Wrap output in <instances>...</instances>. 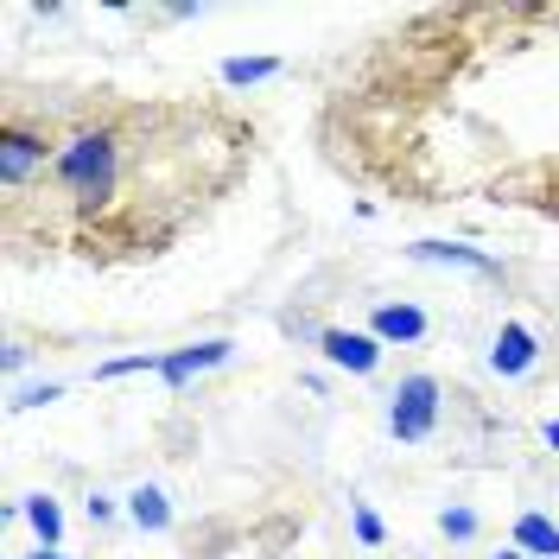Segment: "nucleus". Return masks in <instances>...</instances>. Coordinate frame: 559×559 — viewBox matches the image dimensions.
Segmentation results:
<instances>
[{"label":"nucleus","instance_id":"1","mask_svg":"<svg viewBox=\"0 0 559 559\" xmlns=\"http://www.w3.org/2000/svg\"><path fill=\"white\" fill-rule=\"evenodd\" d=\"M324 166L394 204L559 223V0H457L388 20L318 103Z\"/></svg>","mask_w":559,"mask_h":559},{"label":"nucleus","instance_id":"2","mask_svg":"<svg viewBox=\"0 0 559 559\" xmlns=\"http://www.w3.org/2000/svg\"><path fill=\"white\" fill-rule=\"evenodd\" d=\"M51 128V166L26 191L0 198L13 261H159L242 191L261 140L254 115L223 96H96Z\"/></svg>","mask_w":559,"mask_h":559},{"label":"nucleus","instance_id":"3","mask_svg":"<svg viewBox=\"0 0 559 559\" xmlns=\"http://www.w3.org/2000/svg\"><path fill=\"white\" fill-rule=\"evenodd\" d=\"M439 376H401V388L388 394V426H394V439L401 445H426L432 439V426H439Z\"/></svg>","mask_w":559,"mask_h":559},{"label":"nucleus","instance_id":"4","mask_svg":"<svg viewBox=\"0 0 559 559\" xmlns=\"http://www.w3.org/2000/svg\"><path fill=\"white\" fill-rule=\"evenodd\" d=\"M318 349H324L337 369H349V376H369V369L382 362V344H376L369 331H318Z\"/></svg>","mask_w":559,"mask_h":559},{"label":"nucleus","instance_id":"5","mask_svg":"<svg viewBox=\"0 0 559 559\" xmlns=\"http://www.w3.org/2000/svg\"><path fill=\"white\" fill-rule=\"evenodd\" d=\"M229 337H210V344H191V349H173L166 362H159V376H166V388H185L191 376H204V369H216V362H229Z\"/></svg>","mask_w":559,"mask_h":559},{"label":"nucleus","instance_id":"6","mask_svg":"<svg viewBox=\"0 0 559 559\" xmlns=\"http://www.w3.org/2000/svg\"><path fill=\"white\" fill-rule=\"evenodd\" d=\"M534 356H540L534 331H527V324H502V331H496V344H489V369H496V376H527V369H534Z\"/></svg>","mask_w":559,"mask_h":559},{"label":"nucleus","instance_id":"7","mask_svg":"<svg viewBox=\"0 0 559 559\" xmlns=\"http://www.w3.org/2000/svg\"><path fill=\"white\" fill-rule=\"evenodd\" d=\"M369 337H376V344H419V337H426V312H419V306H376Z\"/></svg>","mask_w":559,"mask_h":559},{"label":"nucleus","instance_id":"8","mask_svg":"<svg viewBox=\"0 0 559 559\" xmlns=\"http://www.w3.org/2000/svg\"><path fill=\"white\" fill-rule=\"evenodd\" d=\"M407 254H414V261H452V267H477V274H502V261H489L484 248H464V242H414Z\"/></svg>","mask_w":559,"mask_h":559},{"label":"nucleus","instance_id":"9","mask_svg":"<svg viewBox=\"0 0 559 559\" xmlns=\"http://www.w3.org/2000/svg\"><path fill=\"white\" fill-rule=\"evenodd\" d=\"M515 554H534V559H559V527L547 515H515Z\"/></svg>","mask_w":559,"mask_h":559},{"label":"nucleus","instance_id":"10","mask_svg":"<svg viewBox=\"0 0 559 559\" xmlns=\"http://www.w3.org/2000/svg\"><path fill=\"white\" fill-rule=\"evenodd\" d=\"M128 515H134L140 534H166V527H173V509H166L159 489H134V496H128Z\"/></svg>","mask_w":559,"mask_h":559},{"label":"nucleus","instance_id":"11","mask_svg":"<svg viewBox=\"0 0 559 559\" xmlns=\"http://www.w3.org/2000/svg\"><path fill=\"white\" fill-rule=\"evenodd\" d=\"M26 522H33V534L45 540V554H58V540H64V515H58L51 496H26Z\"/></svg>","mask_w":559,"mask_h":559},{"label":"nucleus","instance_id":"12","mask_svg":"<svg viewBox=\"0 0 559 559\" xmlns=\"http://www.w3.org/2000/svg\"><path fill=\"white\" fill-rule=\"evenodd\" d=\"M274 58H229V64H223V83H229V90H242V83H261V76H274Z\"/></svg>","mask_w":559,"mask_h":559},{"label":"nucleus","instance_id":"13","mask_svg":"<svg viewBox=\"0 0 559 559\" xmlns=\"http://www.w3.org/2000/svg\"><path fill=\"white\" fill-rule=\"evenodd\" d=\"M349 522H356V540H362V547H382V522H376L369 502H349Z\"/></svg>","mask_w":559,"mask_h":559},{"label":"nucleus","instance_id":"14","mask_svg":"<svg viewBox=\"0 0 559 559\" xmlns=\"http://www.w3.org/2000/svg\"><path fill=\"white\" fill-rule=\"evenodd\" d=\"M439 527H445L452 540H471V534H477V515H471V509H445V515H439Z\"/></svg>","mask_w":559,"mask_h":559},{"label":"nucleus","instance_id":"15","mask_svg":"<svg viewBox=\"0 0 559 559\" xmlns=\"http://www.w3.org/2000/svg\"><path fill=\"white\" fill-rule=\"evenodd\" d=\"M547 445L559 452V419H547Z\"/></svg>","mask_w":559,"mask_h":559},{"label":"nucleus","instance_id":"16","mask_svg":"<svg viewBox=\"0 0 559 559\" xmlns=\"http://www.w3.org/2000/svg\"><path fill=\"white\" fill-rule=\"evenodd\" d=\"M33 559H58V554H33Z\"/></svg>","mask_w":559,"mask_h":559},{"label":"nucleus","instance_id":"17","mask_svg":"<svg viewBox=\"0 0 559 559\" xmlns=\"http://www.w3.org/2000/svg\"><path fill=\"white\" fill-rule=\"evenodd\" d=\"M502 559H522V554H502Z\"/></svg>","mask_w":559,"mask_h":559}]
</instances>
